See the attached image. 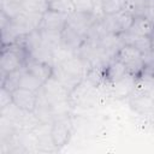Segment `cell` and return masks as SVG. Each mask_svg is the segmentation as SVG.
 <instances>
[{"label": "cell", "mask_w": 154, "mask_h": 154, "mask_svg": "<svg viewBox=\"0 0 154 154\" xmlns=\"http://www.w3.org/2000/svg\"><path fill=\"white\" fill-rule=\"evenodd\" d=\"M69 14L64 12H59L52 8H47L42 13V19L38 29H48V30H59L61 31L67 24Z\"/></svg>", "instance_id": "8992f818"}, {"label": "cell", "mask_w": 154, "mask_h": 154, "mask_svg": "<svg viewBox=\"0 0 154 154\" xmlns=\"http://www.w3.org/2000/svg\"><path fill=\"white\" fill-rule=\"evenodd\" d=\"M75 10L79 12H87V13H93L95 11V5L93 0H71Z\"/></svg>", "instance_id": "e0dca14e"}, {"label": "cell", "mask_w": 154, "mask_h": 154, "mask_svg": "<svg viewBox=\"0 0 154 154\" xmlns=\"http://www.w3.org/2000/svg\"><path fill=\"white\" fill-rule=\"evenodd\" d=\"M114 58L126 67L130 75L135 77H138L142 75L144 70V54L140 52L137 48H135L134 46L124 43L119 48Z\"/></svg>", "instance_id": "7a4b0ae2"}, {"label": "cell", "mask_w": 154, "mask_h": 154, "mask_svg": "<svg viewBox=\"0 0 154 154\" xmlns=\"http://www.w3.org/2000/svg\"><path fill=\"white\" fill-rule=\"evenodd\" d=\"M42 41L52 49L61 46V31L59 30H48V29H38Z\"/></svg>", "instance_id": "4fadbf2b"}, {"label": "cell", "mask_w": 154, "mask_h": 154, "mask_svg": "<svg viewBox=\"0 0 154 154\" xmlns=\"http://www.w3.org/2000/svg\"><path fill=\"white\" fill-rule=\"evenodd\" d=\"M122 38H123L124 43L134 46L143 54H147L154 49L153 41H152L150 36H140V35H135V34L126 31L122 35Z\"/></svg>", "instance_id": "30bf717a"}, {"label": "cell", "mask_w": 154, "mask_h": 154, "mask_svg": "<svg viewBox=\"0 0 154 154\" xmlns=\"http://www.w3.org/2000/svg\"><path fill=\"white\" fill-rule=\"evenodd\" d=\"M128 75L129 72L126 67L116 58L108 61L107 65L105 66V79H106V83L109 85L113 83H117L118 81L123 79Z\"/></svg>", "instance_id": "9c48e42d"}, {"label": "cell", "mask_w": 154, "mask_h": 154, "mask_svg": "<svg viewBox=\"0 0 154 154\" xmlns=\"http://www.w3.org/2000/svg\"><path fill=\"white\" fill-rule=\"evenodd\" d=\"M129 32L140 36H152L154 32V22L143 16H136Z\"/></svg>", "instance_id": "8fae6325"}, {"label": "cell", "mask_w": 154, "mask_h": 154, "mask_svg": "<svg viewBox=\"0 0 154 154\" xmlns=\"http://www.w3.org/2000/svg\"><path fill=\"white\" fill-rule=\"evenodd\" d=\"M11 94H12V103L16 105L19 109L29 113H32L35 111L38 93L17 87L11 91Z\"/></svg>", "instance_id": "277c9868"}, {"label": "cell", "mask_w": 154, "mask_h": 154, "mask_svg": "<svg viewBox=\"0 0 154 154\" xmlns=\"http://www.w3.org/2000/svg\"><path fill=\"white\" fill-rule=\"evenodd\" d=\"M47 5H48V8H52V10L59 11V12H64L66 14H70L76 11L71 0H48Z\"/></svg>", "instance_id": "2e32d148"}, {"label": "cell", "mask_w": 154, "mask_h": 154, "mask_svg": "<svg viewBox=\"0 0 154 154\" xmlns=\"http://www.w3.org/2000/svg\"><path fill=\"white\" fill-rule=\"evenodd\" d=\"M12 103V94L8 89L1 87V94H0V109L7 107Z\"/></svg>", "instance_id": "ac0fdd59"}, {"label": "cell", "mask_w": 154, "mask_h": 154, "mask_svg": "<svg viewBox=\"0 0 154 154\" xmlns=\"http://www.w3.org/2000/svg\"><path fill=\"white\" fill-rule=\"evenodd\" d=\"M20 7L22 11L28 13H43L48 8V5L46 0H23Z\"/></svg>", "instance_id": "5bb4252c"}, {"label": "cell", "mask_w": 154, "mask_h": 154, "mask_svg": "<svg viewBox=\"0 0 154 154\" xmlns=\"http://www.w3.org/2000/svg\"><path fill=\"white\" fill-rule=\"evenodd\" d=\"M99 18L95 17V14L93 13H87V12H79V11H75L72 13L69 14L67 17V24L70 28L75 29L76 31H78L79 34L84 35L87 37L90 28L94 25V23Z\"/></svg>", "instance_id": "5b68a950"}, {"label": "cell", "mask_w": 154, "mask_h": 154, "mask_svg": "<svg viewBox=\"0 0 154 154\" xmlns=\"http://www.w3.org/2000/svg\"><path fill=\"white\" fill-rule=\"evenodd\" d=\"M24 67L32 73L35 77H37L43 84L53 76V66L38 60H34V59H28L25 61Z\"/></svg>", "instance_id": "ba28073f"}, {"label": "cell", "mask_w": 154, "mask_h": 154, "mask_svg": "<svg viewBox=\"0 0 154 154\" xmlns=\"http://www.w3.org/2000/svg\"><path fill=\"white\" fill-rule=\"evenodd\" d=\"M18 87L24 88V89H29V90L35 91V93H38L42 89L43 83L37 77H35L32 73H30L25 67H23L20 76H19Z\"/></svg>", "instance_id": "7c38bea8"}, {"label": "cell", "mask_w": 154, "mask_h": 154, "mask_svg": "<svg viewBox=\"0 0 154 154\" xmlns=\"http://www.w3.org/2000/svg\"><path fill=\"white\" fill-rule=\"evenodd\" d=\"M71 132H72V123L67 116L55 118L51 124V138L53 146L55 148H61L66 146L70 141Z\"/></svg>", "instance_id": "3957f363"}, {"label": "cell", "mask_w": 154, "mask_h": 154, "mask_svg": "<svg viewBox=\"0 0 154 154\" xmlns=\"http://www.w3.org/2000/svg\"><path fill=\"white\" fill-rule=\"evenodd\" d=\"M126 1L128 0H102L101 1L102 14H112L124 10Z\"/></svg>", "instance_id": "9a60e30c"}, {"label": "cell", "mask_w": 154, "mask_h": 154, "mask_svg": "<svg viewBox=\"0 0 154 154\" xmlns=\"http://www.w3.org/2000/svg\"><path fill=\"white\" fill-rule=\"evenodd\" d=\"M135 19V14L128 10H122L117 13L103 14L100 19L105 32L111 35H123L129 31Z\"/></svg>", "instance_id": "6da1fadb"}, {"label": "cell", "mask_w": 154, "mask_h": 154, "mask_svg": "<svg viewBox=\"0 0 154 154\" xmlns=\"http://www.w3.org/2000/svg\"><path fill=\"white\" fill-rule=\"evenodd\" d=\"M85 42H87V37L79 34L78 31H76L75 29L70 28L69 25H66L61 30V46L65 47L66 49L77 54Z\"/></svg>", "instance_id": "52a82bcc"}]
</instances>
